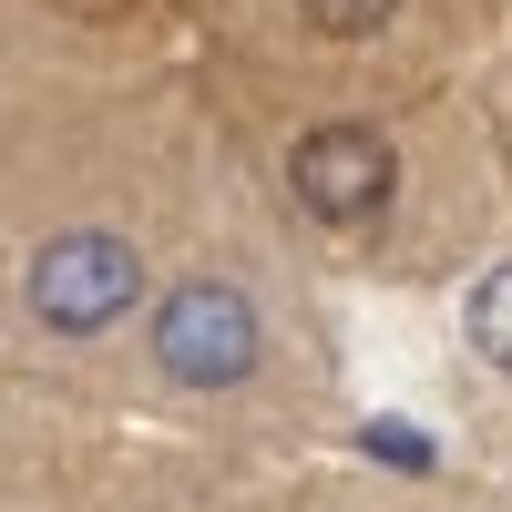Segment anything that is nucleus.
<instances>
[{"label": "nucleus", "mask_w": 512, "mask_h": 512, "mask_svg": "<svg viewBox=\"0 0 512 512\" xmlns=\"http://www.w3.org/2000/svg\"><path fill=\"white\" fill-rule=\"evenodd\" d=\"M267 349V328H256V297L236 277H185L175 297L154 308V359L164 379H185V390H236Z\"/></svg>", "instance_id": "1"}, {"label": "nucleus", "mask_w": 512, "mask_h": 512, "mask_svg": "<svg viewBox=\"0 0 512 512\" xmlns=\"http://www.w3.org/2000/svg\"><path fill=\"white\" fill-rule=\"evenodd\" d=\"M31 318L41 328H62V338H93V328H113L123 308L144 297V256L123 246V236H103V226H72V236H52L31 256Z\"/></svg>", "instance_id": "2"}, {"label": "nucleus", "mask_w": 512, "mask_h": 512, "mask_svg": "<svg viewBox=\"0 0 512 512\" xmlns=\"http://www.w3.org/2000/svg\"><path fill=\"white\" fill-rule=\"evenodd\" d=\"M297 205H308L318 226H369L379 205H390V144L369 134V123H318L308 144L287 164Z\"/></svg>", "instance_id": "3"}, {"label": "nucleus", "mask_w": 512, "mask_h": 512, "mask_svg": "<svg viewBox=\"0 0 512 512\" xmlns=\"http://www.w3.org/2000/svg\"><path fill=\"white\" fill-rule=\"evenodd\" d=\"M472 349H482L492 369H512V267H492V277L472 287Z\"/></svg>", "instance_id": "4"}, {"label": "nucleus", "mask_w": 512, "mask_h": 512, "mask_svg": "<svg viewBox=\"0 0 512 512\" xmlns=\"http://www.w3.org/2000/svg\"><path fill=\"white\" fill-rule=\"evenodd\" d=\"M297 11H308V21L328 31V41H369L379 21H390V11H400V0H297Z\"/></svg>", "instance_id": "5"}]
</instances>
